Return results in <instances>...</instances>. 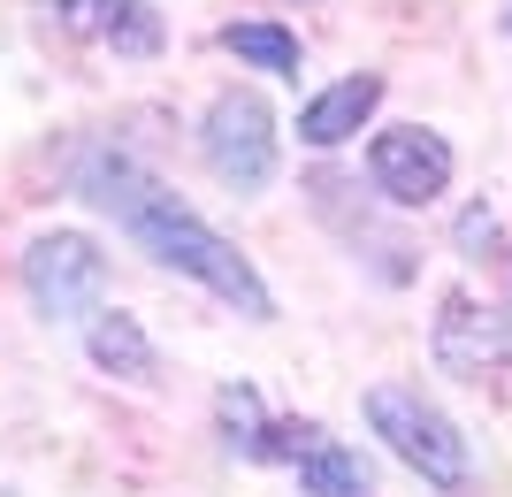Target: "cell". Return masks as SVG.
I'll use <instances>...</instances> for the list:
<instances>
[{
  "label": "cell",
  "instance_id": "6da1fadb",
  "mask_svg": "<svg viewBox=\"0 0 512 497\" xmlns=\"http://www.w3.org/2000/svg\"><path fill=\"white\" fill-rule=\"evenodd\" d=\"M92 199H100L107 215H123V230L138 245H146L153 260H169V268H184V276H199L207 291H222L230 306H245L253 322H268V291H260V276H253V260L237 253L230 238H214L199 215H184L161 184H146L138 169H92Z\"/></svg>",
  "mask_w": 512,
  "mask_h": 497
},
{
  "label": "cell",
  "instance_id": "7a4b0ae2",
  "mask_svg": "<svg viewBox=\"0 0 512 497\" xmlns=\"http://www.w3.org/2000/svg\"><path fill=\"white\" fill-rule=\"evenodd\" d=\"M367 421H375V436H383V444H398V459H406V467H421L428 482H444V490H459V482H467V444H459V429H451L436 406H421L413 390L375 383V390H367Z\"/></svg>",
  "mask_w": 512,
  "mask_h": 497
},
{
  "label": "cell",
  "instance_id": "3957f363",
  "mask_svg": "<svg viewBox=\"0 0 512 497\" xmlns=\"http://www.w3.org/2000/svg\"><path fill=\"white\" fill-rule=\"evenodd\" d=\"M207 161L230 192H268V176H276V123L260 108V92H222L207 108Z\"/></svg>",
  "mask_w": 512,
  "mask_h": 497
},
{
  "label": "cell",
  "instance_id": "277c9868",
  "mask_svg": "<svg viewBox=\"0 0 512 497\" xmlns=\"http://www.w3.org/2000/svg\"><path fill=\"white\" fill-rule=\"evenodd\" d=\"M23 283H31L39 314H54V322H77V314L100 299L107 260H100V245H92V238H77V230H54V238L31 245V260H23Z\"/></svg>",
  "mask_w": 512,
  "mask_h": 497
},
{
  "label": "cell",
  "instance_id": "5b68a950",
  "mask_svg": "<svg viewBox=\"0 0 512 497\" xmlns=\"http://www.w3.org/2000/svg\"><path fill=\"white\" fill-rule=\"evenodd\" d=\"M367 169H375V184H383L390 199L421 207V199H436L451 184V146L436 130H383L375 153H367Z\"/></svg>",
  "mask_w": 512,
  "mask_h": 497
},
{
  "label": "cell",
  "instance_id": "8992f818",
  "mask_svg": "<svg viewBox=\"0 0 512 497\" xmlns=\"http://www.w3.org/2000/svg\"><path fill=\"white\" fill-rule=\"evenodd\" d=\"M436 352H444V368H459V375H497L512 360V337H505V322H497L490 306H474L467 291H459V299H444Z\"/></svg>",
  "mask_w": 512,
  "mask_h": 497
},
{
  "label": "cell",
  "instance_id": "52a82bcc",
  "mask_svg": "<svg viewBox=\"0 0 512 497\" xmlns=\"http://www.w3.org/2000/svg\"><path fill=\"white\" fill-rule=\"evenodd\" d=\"M375 100H383L375 77H344V85H329L321 100H306V108H299V138H306V146H344V138L375 115Z\"/></svg>",
  "mask_w": 512,
  "mask_h": 497
},
{
  "label": "cell",
  "instance_id": "ba28073f",
  "mask_svg": "<svg viewBox=\"0 0 512 497\" xmlns=\"http://www.w3.org/2000/svg\"><path fill=\"white\" fill-rule=\"evenodd\" d=\"M299 482H306V497H367L360 452H344V444H329V436L299 459Z\"/></svg>",
  "mask_w": 512,
  "mask_h": 497
},
{
  "label": "cell",
  "instance_id": "9c48e42d",
  "mask_svg": "<svg viewBox=\"0 0 512 497\" xmlns=\"http://www.w3.org/2000/svg\"><path fill=\"white\" fill-rule=\"evenodd\" d=\"M92 360L115 368V375H146L153 345H146V329L130 322V314H100V322H92Z\"/></svg>",
  "mask_w": 512,
  "mask_h": 497
},
{
  "label": "cell",
  "instance_id": "30bf717a",
  "mask_svg": "<svg viewBox=\"0 0 512 497\" xmlns=\"http://www.w3.org/2000/svg\"><path fill=\"white\" fill-rule=\"evenodd\" d=\"M222 46H230V54H245V62H260V69H283V77L299 69V39H291L283 23H230V31H222Z\"/></svg>",
  "mask_w": 512,
  "mask_h": 497
},
{
  "label": "cell",
  "instance_id": "8fae6325",
  "mask_svg": "<svg viewBox=\"0 0 512 497\" xmlns=\"http://www.w3.org/2000/svg\"><path fill=\"white\" fill-rule=\"evenodd\" d=\"M107 39H115V54L146 62V54H161V16H153L146 0H115V16H107Z\"/></svg>",
  "mask_w": 512,
  "mask_h": 497
},
{
  "label": "cell",
  "instance_id": "7c38bea8",
  "mask_svg": "<svg viewBox=\"0 0 512 497\" xmlns=\"http://www.w3.org/2000/svg\"><path fill=\"white\" fill-rule=\"evenodd\" d=\"M222 429H230V436H237V444H245L253 459H268V429H260V398H253L245 383H230V390H222Z\"/></svg>",
  "mask_w": 512,
  "mask_h": 497
},
{
  "label": "cell",
  "instance_id": "4fadbf2b",
  "mask_svg": "<svg viewBox=\"0 0 512 497\" xmlns=\"http://www.w3.org/2000/svg\"><path fill=\"white\" fill-rule=\"evenodd\" d=\"M459 245H467V253L497 245V215H490V207H474V215H459Z\"/></svg>",
  "mask_w": 512,
  "mask_h": 497
}]
</instances>
